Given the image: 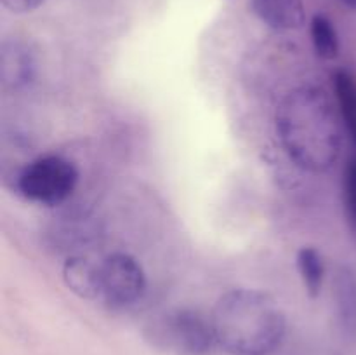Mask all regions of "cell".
<instances>
[{
  "mask_svg": "<svg viewBox=\"0 0 356 355\" xmlns=\"http://www.w3.org/2000/svg\"><path fill=\"white\" fill-rule=\"evenodd\" d=\"M334 93L341 117L356 146V77L348 70H337L334 75Z\"/></svg>",
  "mask_w": 356,
  "mask_h": 355,
  "instance_id": "30bf717a",
  "label": "cell"
},
{
  "mask_svg": "<svg viewBox=\"0 0 356 355\" xmlns=\"http://www.w3.org/2000/svg\"><path fill=\"white\" fill-rule=\"evenodd\" d=\"M344 207H346V218L350 228L356 237V157L348 162L344 169Z\"/></svg>",
  "mask_w": 356,
  "mask_h": 355,
  "instance_id": "4fadbf2b",
  "label": "cell"
},
{
  "mask_svg": "<svg viewBox=\"0 0 356 355\" xmlns=\"http://www.w3.org/2000/svg\"><path fill=\"white\" fill-rule=\"evenodd\" d=\"M37 56L21 38H7L0 45V84L7 93L28 89L37 79Z\"/></svg>",
  "mask_w": 356,
  "mask_h": 355,
  "instance_id": "8992f818",
  "label": "cell"
},
{
  "mask_svg": "<svg viewBox=\"0 0 356 355\" xmlns=\"http://www.w3.org/2000/svg\"><path fill=\"white\" fill-rule=\"evenodd\" d=\"M277 132L285 153L309 173H327L343 148L339 118L325 89L301 86L292 89L277 108Z\"/></svg>",
  "mask_w": 356,
  "mask_h": 355,
  "instance_id": "6da1fadb",
  "label": "cell"
},
{
  "mask_svg": "<svg viewBox=\"0 0 356 355\" xmlns=\"http://www.w3.org/2000/svg\"><path fill=\"white\" fill-rule=\"evenodd\" d=\"M101 287L111 308H127L145 296L146 274L134 256L113 253L101 263Z\"/></svg>",
  "mask_w": 356,
  "mask_h": 355,
  "instance_id": "5b68a950",
  "label": "cell"
},
{
  "mask_svg": "<svg viewBox=\"0 0 356 355\" xmlns=\"http://www.w3.org/2000/svg\"><path fill=\"white\" fill-rule=\"evenodd\" d=\"M212 327L219 347L229 355H271L287 333L282 306L257 289H232L216 301Z\"/></svg>",
  "mask_w": 356,
  "mask_h": 355,
  "instance_id": "7a4b0ae2",
  "label": "cell"
},
{
  "mask_svg": "<svg viewBox=\"0 0 356 355\" xmlns=\"http://www.w3.org/2000/svg\"><path fill=\"white\" fill-rule=\"evenodd\" d=\"M296 261H298V270L306 294L312 299H316L322 292L323 277H325V265H323L322 254L315 247H301Z\"/></svg>",
  "mask_w": 356,
  "mask_h": 355,
  "instance_id": "8fae6325",
  "label": "cell"
},
{
  "mask_svg": "<svg viewBox=\"0 0 356 355\" xmlns=\"http://www.w3.org/2000/svg\"><path fill=\"white\" fill-rule=\"evenodd\" d=\"M312 42L318 58L332 61L339 54V35L336 26L325 14H315L312 17Z\"/></svg>",
  "mask_w": 356,
  "mask_h": 355,
  "instance_id": "7c38bea8",
  "label": "cell"
},
{
  "mask_svg": "<svg viewBox=\"0 0 356 355\" xmlns=\"http://www.w3.org/2000/svg\"><path fill=\"white\" fill-rule=\"evenodd\" d=\"M156 336L183 355H207L216 341L212 320L193 308H176L156 324Z\"/></svg>",
  "mask_w": 356,
  "mask_h": 355,
  "instance_id": "277c9868",
  "label": "cell"
},
{
  "mask_svg": "<svg viewBox=\"0 0 356 355\" xmlns=\"http://www.w3.org/2000/svg\"><path fill=\"white\" fill-rule=\"evenodd\" d=\"M256 16L277 31L298 30L305 24L302 0H250Z\"/></svg>",
  "mask_w": 356,
  "mask_h": 355,
  "instance_id": "ba28073f",
  "label": "cell"
},
{
  "mask_svg": "<svg viewBox=\"0 0 356 355\" xmlns=\"http://www.w3.org/2000/svg\"><path fill=\"white\" fill-rule=\"evenodd\" d=\"M63 281L66 287L82 299H97L103 294L101 265L97 267L86 256H70L63 265Z\"/></svg>",
  "mask_w": 356,
  "mask_h": 355,
  "instance_id": "52a82bcc",
  "label": "cell"
},
{
  "mask_svg": "<svg viewBox=\"0 0 356 355\" xmlns=\"http://www.w3.org/2000/svg\"><path fill=\"white\" fill-rule=\"evenodd\" d=\"M79 184V169L61 155H44L31 160L16 176V190L35 204L56 207L72 197Z\"/></svg>",
  "mask_w": 356,
  "mask_h": 355,
  "instance_id": "3957f363",
  "label": "cell"
},
{
  "mask_svg": "<svg viewBox=\"0 0 356 355\" xmlns=\"http://www.w3.org/2000/svg\"><path fill=\"white\" fill-rule=\"evenodd\" d=\"M2 6L13 14H28L37 10L45 0H0Z\"/></svg>",
  "mask_w": 356,
  "mask_h": 355,
  "instance_id": "5bb4252c",
  "label": "cell"
},
{
  "mask_svg": "<svg viewBox=\"0 0 356 355\" xmlns=\"http://www.w3.org/2000/svg\"><path fill=\"white\" fill-rule=\"evenodd\" d=\"M332 287L341 327L350 336H356V274L350 267H339L334 275Z\"/></svg>",
  "mask_w": 356,
  "mask_h": 355,
  "instance_id": "9c48e42d",
  "label": "cell"
},
{
  "mask_svg": "<svg viewBox=\"0 0 356 355\" xmlns=\"http://www.w3.org/2000/svg\"><path fill=\"white\" fill-rule=\"evenodd\" d=\"M339 2L343 3L344 7H348V9L356 10V0H339Z\"/></svg>",
  "mask_w": 356,
  "mask_h": 355,
  "instance_id": "9a60e30c",
  "label": "cell"
}]
</instances>
